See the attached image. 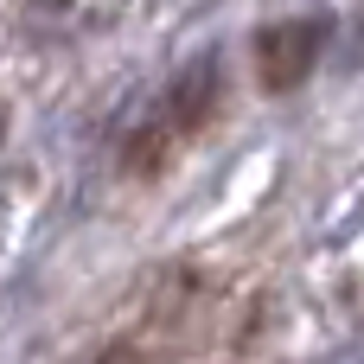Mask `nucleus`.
Returning a JSON list of instances; mask_svg holds the SVG:
<instances>
[{
  "mask_svg": "<svg viewBox=\"0 0 364 364\" xmlns=\"http://www.w3.org/2000/svg\"><path fill=\"white\" fill-rule=\"evenodd\" d=\"M218 96H224V64H218V58L186 64V77L173 83V96L160 102L154 128L134 141V154H128V160H134L141 173H147V166H160V160H166V154H173L186 134H198V128H205V115L218 109Z\"/></svg>",
  "mask_w": 364,
  "mask_h": 364,
  "instance_id": "nucleus-1",
  "label": "nucleus"
},
{
  "mask_svg": "<svg viewBox=\"0 0 364 364\" xmlns=\"http://www.w3.org/2000/svg\"><path fill=\"white\" fill-rule=\"evenodd\" d=\"M326 19H282L256 38V70H262V90H294L307 83V70L320 64L326 51Z\"/></svg>",
  "mask_w": 364,
  "mask_h": 364,
  "instance_id": "nucleus-2",
  "label": "nucleus"
}]
</instances>
